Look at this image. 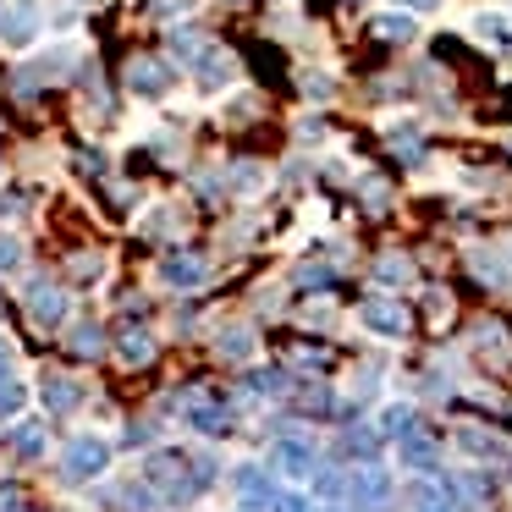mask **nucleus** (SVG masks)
<instances>
[{
	"mask_svg": "<svg viewBox=\"0 0 512 512\" xmlns=\"http://www.w3.org/2000/svg\"><path fill=\"white\" fill-rule=\"evenodd\" d=\"M144 479L160 490L166 507H188L199 490L215 485V463L210 457H188V452H155L149 468H144Z\"/></svg>",
	"mask_w": 512,
	"mask_h": 512,
	"instance_id": "nucleus-1",
	"label": "nucleus"
},
{
	"mask_svg": "<svg viewBox=\"0 0 512 512\" xmlns=\"http://www.w3.org/2000/svg\"><path fill=\"white\" fill-rule=\"evenodd\" d=\"M105 468H111V446H105L100 435H72L67 452H61V479H67V485H89Z\"/></svg>",
	"mask_w": 512,
	"mask_h": 512,
	"instance_id": "nucleus-2",
	"label": "nucleus"
},
{
	"mask_svg": "<svg viewBox=\"0 0 512 512\" xmlns=\"http://www.w3.org/2000/svg\"><path fill=\"white\" fill-rule=\"evenodd\" d=\"M391 496H397V485H391V474L380 463H358L347 474V501L358 512H391Z\"/></svg>",
	"mask_w": 512,
	"mask_h": 512,
	"instance_id": "nucleus-3",
	"label": "nucleus"
},
{
	"mask_svg": "<svg viewBox=\"0 0 512 512\" xmlns=\"http://www.w3.org/2000/svg\"><path fill=\"white\" fill-rule=\"evenodd\" d=\"M358 320H364L375 336H391V342H402V336L413 331L408 303H397V298H364L358 303Z\"/></svg>",
	"mask_w": 512,
	"mask_h": 512,
	"instance_id": "nucleus-4",
	"label": "nucleus"
},
{
	"mask_svg": "<svg viewBox=\"0 0 512 512\" xmlns=\"http://www.w3.org/2000/svg\"><path fill=\"white\" fill-rule=\"evenodd\" d=\"M39 39V0H0V45H34Z\"/></svg>",
	"mask_w": 512,
	"mask_h": 512,
	"instance_id": "nucleus-5",
	"label": "nucleus"
},
{
	"mask_svg": "<svg viewBox=\"0 0 512 512\" xmlns=\"http://www.w3.org/2000/svg\"><path fill=\"white\" fill-rule=\"evenodd\" d=\"M270 468H276L281 479H314L320 457H314V446L303 441V435H281V441L270 446Z\"/></svg>",
	"mask_w": 512,
	"mask_h": 512,
	"instance_id": "nucleus-6",
	"label": "nucleus"
},
{
	"mask_svg": "<svg viewBox=\"0 0 512 512\" xmlns=\"http://www.w3.org/2000/svg\"><path fill=\"white\" fill-rule=\"evenodd\" d=\"M182 413H188V424L199 435H232V408L215 402L210 391H188V397H182Z\"/></svg>",
	"mask_w": 512,
	"mask_h": 512,
	"instance_id": "nucleus-7",
	"label": "nucleus"
},
{
	"mask_svg": "<svg viewBox=\"0 0 512 512\" xmlns=\"http://www.w3.org/2000/svg\"><path fill=\"white\" fill-rule=\"evenodd\" d=\"M127 89L144 94V100H160L171 89V67L160 56H133L127 61Z\"/></svg>",
	"mask_w": 512,
	"mask_h": 512,
	"instance_id": "nucleus-8",
	"label": "nucleus"
},
{
	"mask_svg": "<svg viewBox=\"0 0 512 512\" xmlns=\"http://www.w3.org/2000/svg\"><path fill=\"white\" fill-rule=\"evenodd\" d=\"M100 501H105V507H122V512H155V507H166V501H160V490L149 485V479H122V485H111Z\"/></svg>",
	"mask_w": 512,
	"mask_h": 512,
	"instance_id": "nucleus-9",
	"label": "nucleus"
},
{
	"mask_svg": "<svg viewBox=\"0 0 512 512\" xmlns=\"http://www.w3.org/2000/svg\"><path fill=\"white\" fill-rule=\"evenodd\" d=\"M28 314H34V325H61L67 320V292L56 287V281H34V287H28Z\"/></svg>",
	"mask_w": 512,
	"mask_h": 512,
	"instance_id": "nucleus-10",
	"label": "nucleus"
},
{
	"mask_svg": "<svg viewBox=\"0 0 512 512\" xmlns=\"http://www.w3.org/2000/svg\"><path fill=\"white\" fill-rule=\"evenodd\" d=\"M397 457H402V468H413V474H441V446L430 441V435H402L397 441Z\"/></svg>",
	"mask_w": 512,
	"mask_h": 512,
	"instance_id": "nucleus-11",
	"label": "nucleus"
},
{
	"mask_svg": "<svg viewBox=\"0 0 512 512\" xmlns=\"http://www.w3.org/2000/svg\"><path fill=\"white\" fill-rule=\"evenodd\" d=\"M160 276H166L177 292H188V287H204V281H210V265H204L199 254H166Z\"/></svg>",
	"mask_w": 512,
	"mask_h": 512,
	"instance_id": "nucleus-12",
	"label": "nucleus"
},
{
	"mask_svg": "<svg viewBox=\"0 0 512 512\" xmlns=\"http://www.w3.org/2000/svg\"><path fill=\"white\" fill-rule=\"evenodd\" d=\"M474 347H479V358H490V364H512V331L501 320H479L474 325Z\"/></svg>",
	"mask_w": 512,
	"mask_h": 512,
	"instance_id": "nucleus-13",
	"label": "nucleus"
},
{
	"mask_svg": "<svg viewBox=\"0 0 512 512\" xmlns=\"http://www.w3.org/2000/svg\"><path fill=\"white\" fill-rule=\"evenodd\" d=\"M116 353H122V364H138V369H144L149 358H155V336H149V325H122V336H116Z\"/></svg>",
	"mask_w": 512,
	"mask_h": 512,
	"instance_id": "nucleus-14",
	"label": "nucleus"
},
{
	"mask_svg": "<svg viewBox=\"0 0 512 512\" xmlns=\"http://www.w3.org/2000/svg\"><path fill=\"white\" fill-rule=\"evenodd\" d=\"M193 72H199L204 89H221V83H232V78H237V61L226 56V50H215V45H210L199 61H193Z\"/></svg>",
	"mask_w": 512,
	"mask_h": 512,
	"instance_id": "nucleus-15",
	"label": "nucleus"
},
{
	"mask_svg": "<svg viewBox=\"0 0 512 512\" xmlns=\"http://www.w3.org/2000/svg\"><path fill=\"white\" fill-rule=\"evenodd\" d=\"M39 397H45V408H50V413H72V408L83 402V386H78V380H67V375H45Z\"/></svg>",
	"mask_w": 512,
	"mask_h": 512,
	"instance_id": "nucleus-16",
	"label": "nucleus"
},
{
	"mask_svg": "<svg viewBox=\"0 0 512 512\" xmlns=\"http://www.w3.org/2000/svg\"><path fill=\"white\" fill-rule=\"evenodd\" d=\"M380 441H386V430H364V424H347L342 452H353L358 463H375V457H380Z\"/></svg>",
	"mask_w": 512,
	"mask_h": 512,
	"instance_id": "nucleus-17",
	"label": "nucleus"
},
{
	"mask_svg": "<svg viewBox=\"0 0 512 512\" xmlns=\"http://www.w3.org/2000/svg\"><path fill=\"white\" fill-rule=\"evenodd\" d=\"M380 430H386V441H402V435L419 430V413H413V402H391V408H380Z\"/></svg>",
	"mask_w": 512,
	"mask_h": 512,
	"instance_id": "nucleus-18",
	"label": "nucleus"
},
{
	"mask_svg": "<svg viewBox=\"0 0 512 512\" xmlns=\"http://www.w3.org/2000/svg\"><path fill=\"white\" fill-rule=\"evenodd\" d=\"M248 391H254V397H292V375L287 369H254V375H248Z\"/></svg>",
	"mask_w": 512,
	"mask_h": 512,
	"instance_id": "nucleus-19",
	"label": "nucleus"
},
{
	"mask_svg": "<svg viewBox=\"0 0 512 512\" xmlns=\"http://www.w3.org/2000/svg\"><path fill=\"white\" fill-rule=\"evenodd\" d=\"M237 490H243V501H276V479L265 474V468H237Z\"/></svg>",
	"mask_w": 512,
	"mask_h": 512,
	"instance_id": "nucleus-20",
	"label": "nucleus"
},
{
	"mask_svg": "<svg viewBox=\"0 0 512 512\" xmlns=\"http://www.w3.org/2000/svg\"><path fill=\"white\" fill-rule=\"evenodd\" d=\"M457 441H463V452H474V457H490V463H496V457H512V446L501 441V435H485V430H463Z\"/></svg>",
	"mask_w": 512,
	"mask_h": 512,
	"instance_id": "nucleus-21",
	"label": "nucleus"
},
{
	"mask_svg": "<svg viewBox=\"0 0 512 512\" xmlns=\"http://www.w3.org/2000/svg\"><path fill=\"white\" fill-rule=\"evenodd\" d=\"M12 446H17L23 457H39V452H45V419L17 424V430H12Z\"/></svg>",
	"mask_w": 512,
	"mask_h": 512,
	"instance_id": "nucleus-22",
	"label": "nucleus"
},
{
	"mask_svg": "<svg viewBox=\"0 0 512 512\" xmlns=\"http://www.w3.org/2000/svg\"><path fill=\"white\" fill-rule=\"evenodd\" d=\"M72 353H78V358H100L105 353V331L94 320H83L78 331H72Z\"/></svg>",
	"mask_w": 512,
	"mask_h": 512,
	"instance_id": "nucleus-23",
	"label": "nucleus"
},
{
	"mask_svg": "<svg viewBox=\"0 0 512 512\" xmlns=\"http://www.w3.org/2000/svg\"><path fill=\"white\" fill-rule=\"evenodd\" d=\"M221 358H232V364H243L248 353H254V331H243V325H232V331H221Z\"/></svg>",
	"mask_w": 512,
	"mask_h": 512,
	"instance_id": "nucleus-24",
	"label": "nucleus"
},
{
	"mask_svg": "<svg viewBox=\"0 0 512 512\" xmlns=\"http://www.w3.org/2000/svg\"><path fill=\"white\" fill-rule=\"evenodd\" d=\"M204 50H210V45H204V39L193 34V28H171V56H177V61H188V67H193V61H199Z\"/></svg>",
	"mask_w": 512,
	"mask_h": 512,
	"instance_id": "nucleus-25",
	"label": "nucleus"
},
{
	"mask_svg": "<svg viewBox=\"0 0 512 512\" xmlns=\"http://www.w3.org/2000/svg\"><path fill=\"white\" fill-rule=\"evenodd\" d=\"M375 276L386 281V287H408V281H413V259H402V254H386V259L375 265Z\"/></svg>",
	"mask_w": 512,
	"mask_h": 512,
	"instance_id": "nucleus-26",
	"label": "nucleus"
},
{
	"mask_svg": "<svg viewBox=\"0 0 512 512\" xmlns=\"http://www.w3.org/2000/svg\"><path fill=\"white\" fill-rule=\"evenodd\" d=\"M375 34L391 39V45H408V39H413V17H397V12H391V17H375Z\"/></svg>",
	"mask_w": 512,
	"mask_h": 512,
	"instance_id": "nucleus-27",
	"label": "nucleus"
},
{
	"mask_svg": "<svg viewBox=\"0 0 512 512\" xmlns=\"http://www.w3.org/2000/svg\"><path fill=\"white\" fill-rule=\"evenodd\" d=\"M474 276H479V281H490V287H507V281H512V270L501 265L496 254H474Z\"/></svg>",
	"mask_w": 512,
	"mask_h": 512,
	"instance_id": "nucleus-28",
	"label": "nucleus"
},
{
	"mask_svg": "<svg viewBox=\"0 0 512 512\" xmlns=\"http://www.w3.org/2000/svg\"><path fill=\"white\" fill-rule=\"evenodd\" d=\"M298 287H303V292H331V287H336V270H331V265H303V270H298Z\"/></svg>",
	"mask_w": 512,
	"mask_h": 512,
	"instance_id": "nucleus-29",
	"label": "nucleus"
},
{
	"mask_svg": "<svg viewBox=\"0 0 512 512\" xmlns=\"http://www.w3.org/2000/svg\"><path fill=\"white\" fill-rule=\"evenodd\" d=\"M23 402H28V391L17 386V380H6V375H0V419H12V413L23 408Z\"/></svg>",
	"mask_w": 512,
	"mask_h": 512,
	"instance_id": "nucleus-30",
	"label": "nucleus"
},
{
	"mask_svg": "<svg viewBox=\"0 0 512 512\" xmlns=\"http://www.w3.org/2000/svg\"><path fill=\"white\" fill-rule=\"evenodd\" d=\"M391 149H397V155L408 160V166H419V160H424V144H419V133H408V127H402V133H391Z\"/></svg>",
	"mask_w": 512,
	"mask_h": 512,
	"instance_id": "nucleus-31",
	"label": "nucleus"
},
{
	"mask_svg": "<svg viewBox=\"0 0 512 512\" xmlns=\"http://www.w3.org/2000/svg\"><path fill=\"white\" fill-rule=\"evenodd\" d=\"M479 39H496V45H512V23H501V17H479Z\"/></svg>",
	"mask_w": 512,
	"mask_h": 512,
	"instance_id": "nucleus-32",
	"label": "nucleus"
},
{
	"mask_svg": "<svg viewBox=\"0 0 512 512\" xmlns=\"http://www.w3.org/2000/svg\"><path fill=\"white\" fill-rule=\"evenodd\" d=\"M298 402H303V408H314V413H325V408H331V391H325V380H320V386H298Z\"/></svg>",
	"mask_w": 512,
	"mask_h": 512,
	"instance_id": "nucleus-33",
	"label": "nucleus"
},
{
	"mask_svg": "<svg viewBox=\"0 0 512 512\" xmlns=\"http://www.w3.org/2000/svg\"><path fill=\"white\" fill-rule=\"evenodd\" d=\"M270 512H314V501H309V496H292V490H276Z\"/></svg>",
	"mask_w": 512,
	"mask_h": 512,
	"instance_id": "nucleus-34",
	"label": "nucleus"
},
{
	"mask_svg": "<svg viewBox=\"0 0 512 512\" xmlns=\"http://www.w3.org/2000/svg\"><path fill=\"white\" fill-rule=\"evenodd\" d=\"M160 435V424H127V446H149Z\"/></svg>",
	"mask_w": 512,
	"mask_h": 512,
	"instance_id": "nucleus-35",
	"label": "nucleus"
},
{
	"mask_svg": "<svg viewBox=\"0 0 512 512\" xmlns=\"http://www.w3.org/2000/svg\"><path fill=\"white\" fill-rule=\"evenodd\" d=\"M17 265H23V248L12 237H0V270H17Z\"/></svg>",
	"mask_w": 512,
	"mask_h": 512,
	"instance_id": "nucleus-36",
	"label": "nucleus"
},
{
	"mask_svg": "<svg viewBox=\"0 0 512 512\" xmlns=\"http://www.w3.org/2000/svg\"><path fill=\"white\" fill-rule=\"evenodd\" d=\"M397 6H408V12H435L441 0H397Z\"/></svg>",
	"mask_w": 512,
	"mask_h": 512,
	"instance_id": "nucleus-37",
	"label": "nucleus"
},
{
	"mask_svg": "<svg viewBox=\"0 0 512 512\" xmlns=\"http://www.w3.org/2000/svg\"><path fill=\"white\" fill-rule=\"evenodd\" d=\"M12 369V342H0V375Z\"/></svg>",
	"mask_w": 512,
	"mask_h": 512,
	"instance_id": "nucleus-38",
	"label": "nucleus"
},
{
	"mask_svg": "<svg viewBox=\"0 0 512 512\" xmlns=\"http://www.w3.org/2000/svg\"><path fill=\"white\" fill-rule=\"evenodd\" d=\"M243 512H265V501H243Z\"/></svg>",
	"mask_w": 512,
	"mask_h": 512,
	"instance_id": "nucleus-39",
	"label": "nucleus"
},
{
	"mask_svg": "<svg viewBox=\"0 0 512 512\" xmlns=\"http://www.w3.org/2000/svg\"><path fill=\"white\" fill-rule=\"evenodd\" d=\"M424 512H457V507H424Z\"/></svg>",
	"mask_w": 512,
	"mask_h": 512,
	"instance_id": "nucleus-40",
	"label": "nucleus"
},
{
	"mask_svg": "<svg viewBox=\"0 0 512 512\" xmlns=\"http://www.w3.org/2000/svg\"><path fill=\"white\" fill-rule=\"evenodd\" d=\"M331 512H358V507H331Z\"/></svg>",
	"mask_w": 512,
	"mask_h": 512,
	"instance_id": "nucleus-41",
	"label": "nucleus"
},
{
	"mask_svg": "<svg viewBox=\"0 0 512 512\" xmlns=\"http://www.w3.org/2000/svg\"><path fill=\"white\" fill-rule=\"evenodd\" d=\"M353 6H358V0H353Z\"/></svg>",
	"mask_w": 512,
	"mask_h": 512,
	"instance_id": "nucleus-42",
	"label": "nucleus"
}]
</instances>
